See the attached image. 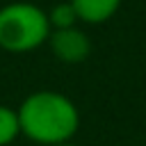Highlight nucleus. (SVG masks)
Listing matches in <instances>:
<instances>
[{
	"mask_svg": "<svg viewBox=\"0 0 146 146\" xmlns=\"http://www.w3.org/2000/svg\"><path fill=\"white\" fill-rule=\"evenodd\" d=\"M21 125H18V112L16 107L0 103V146H9L18 139Z\"/></svg>",
	"mask_w": 146,
	"mask_h": 146,
	"instance_id": "nucleus-5",
	"label": "nucleus"
},
{
	"mask_svg": "<svg viewBox=\"0 0 146 146\" xmlns=\"http://www.w3.org/2000/svg\"><path fill=\"white\" fill-rule=\"evenodd\" d=\"M52 27L48 11L27 0H14L0 7V50L25 55L48 43Z\"/></svg>",
	"mask_w": 146,
	"mask_h": 146,
	"instance_id": "nucleus-2",
	"label": "nucleus"
},
{
	"mask_svg": "<svg viewBox=\"0 0 146 146\" xmlns=\"http://www.w3.org/2000/svg\"><path fill=\"white\" fill-rule=\"evenodd\" d=\"M48 21H50V27L52 30H64V27H73L80 23L71 0H64V2H57L48 9Z\"/></svg>",
	"mask_w": 146,
	"mask_h": 146,
	"instance_id": "nucleus-6",
	"label": "nucleus"
},
{
	"mask_svg": "<svg viewBox=\"0 0 146 146\" xmlns=\"http://www.w3.org/2000/svg\"><path fill=\"white\" fill-rule=\"evenodd\" d=\"M123 0H71L80 23L87 25H103L119 11Z\"/></svg>",
	"mask_w": 146,
	"mask_h": 146,
	"instance_id": "nucleus-4",
	"label": "nucleus"
},
{
	"mask_svg": "<svg viewBox=\"0 0 146 146\" xmlns=\"http://www.w3.org/2000/svg\"><path fill=\"white\" fill-rule=\"evenodd\" d=\"M18 112L21 135L41 146H57L71 141L80 130V110L62 91L39 89L27 94Z\"/></svg>",
	"mask_w": 146,
	"mask_h": 146,
	"instance_id": "nucleus-1",
	"label": "nucleus"
},
{
	"mask_svg": "<svg viewBox=\"0 0 146 146\" xmlns=\"http://www.w3.org/2000/svg\"><path fill=\"white\" fill-rule=\"evenodd\" d=\"M48 48L55 59L64 64H80L91 55V39L84 30L73 25L64 30H52L48 36Z\"/></svg>",
	"mask_w": 146,
	"mask_h": 146,
	"instance_id": "nucleus-3",
	"label": "nucleus"
},
{
	"mask_svg": "<svg viewBox=\"0 0 146 146\" xmlns=\"http://www.w3.org/2000/svg\"><path fill=\"white\" fill-rule=\"evenodd\" d=\"M57 146H75L73 141H64V144H57Z\"/></svg>",
	"mask_w": 146,
	"mask_h": 146,
	"instance_id": "nucleus-7",
	"label": "nucleus"
}]
</instances>
